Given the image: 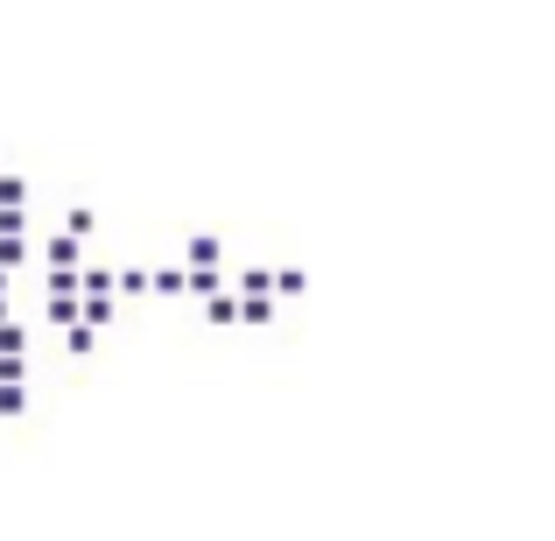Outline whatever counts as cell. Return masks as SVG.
<instances>
[{"label": "cell", "mask_w": 555, "mask_h": 541, "mask_svg": "<svg viewBox=\"0 0 555 541\" xmlns=\"http://www.w3.org/2000/svg\"><path fill=\"white\" fill-rule=\"evenodd\" d=\"M28 260V246H22V232H0V268H22Z\"/></svg>", "instance_id": "cell-4"}, {"label": "cell", "mask_w": 555, "mask_h": 541, "mask_svg": "<svg viewBox=\"0 0 555 541\" xmlns=\"http://www.w3.org/2000/svg\"><path fill=\"white\" fill-rule=\"evenodd\" d=\"M218 254H225V246H218L211 232H197V240H190V268H218Z\"/></svg>", "instance_id": "cell-2"}, {"label": "cell", "mask_w": 555, "mask_h": 541, "mask_svg": "<svg viewBox=\"0 0 555 541\" xmlns=\"http://www.w3.org/2000/svg\"><path fill=\"white\" fill-rule=\"evenodd\" d=\"M78 288H85V296H92V288H113V268H85Z\"/></svg>", "instance_id": "cell-8"}, {"label": "cell", "mask_w": 555, "mask_h": 541, "mask_svg": "<svg viewBox=\"0 0 555 541\" xmlns=\"http://www.w3.org/2000/svg\"><path fill=\"white\" fill-rule=\"evenodd\" d=\"M28 197V183L22 177H0V204H22Z\"/></svg>", "instance_id": "cell-10"}, {"label": "cell", "mask_w": 555, "mask_h": 541, "mask_svg": "<svg viewBox=\"0 0 555 541\" xmlns=\"http://www.w3.org/2000/svg\"><path fill=\"white\" fill-rule=\"evenodd\" d=\"M28 408V394H22V379H0V415H22Z\"/></svg>", "instance_id": "cell-5"}, {"label": "cell", "mask_w": 555, "mask_h": 541, "mask_svg": "<svg viewBox=\"0 0 555 541\" xmlns=\"http://www.w3.org/2000/svg\"><path fill=\"white\" fill-rule=\"evenodd\" d=\"M78 317H85L92 331H106V324H113V288H92V296L78 302Z\"/></svg>", "instance_id": "cell-1"}, {"label": "cell", "mask_w": 555, "mask_h": 541, "mask_svg": "<svg viewBox=\"0 0 555 541\" xmlns=\"http://www.w3.org/2000/svg\"><path fill=\"white\" fill-rule=\"evenodd\" d=\"M232 317H240V296H218L211 288V324H232Z\"/></svg>", "instance_id": "cell-7"}, {"label": "cell", "mask_w": 555, "mask_h": 541, "mask_svg": "<svg viewBox=\"0 0 555 541\" xmlns=\"http://www.w3.org/2000/svg\"><path fill=\"white\" fill-rule=\"evenodd\" d=\"M149 288H163V296H183V268H155Z\"/></svg>", "instance_id": "cell-6"}, {"label": "cell", "mask_w": 555, "mask_h": 541, "mask_svg": "<svg viewBox=\"0 0 555 541\" xmlns=\"http://www.w3.org/2000/svg\"><path fill=\"white\" fill-rule=\"evenodd\" d=\"M42 260H50V268H78V240H70V232H56V240H50V254H42Z\"/></svg>", "instance_id": "cell-3"}, {"label": "cell", "mask_w": 555, "mask_h": 541, "mask_svg": "<svg viewBox=\"0 0 555 541\" xmlns=\"http://www.w3.org/2000/svg\"><path fill=\"white\" fill-rule=\"evenodd\" d=\"M28 226V211H22V204H0V232H22Z\"/></svg>", "instance_id": "cell-9"}]
</instances>
